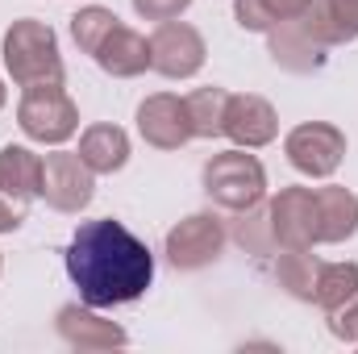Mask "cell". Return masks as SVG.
I'll return each mask as SVG.
<instances>
[{
    "instance_id": "28",
    "label": "cell",
    "mask_w": 358,
    "mask_h": 354,
    "mask_svg": "<svg viewBox=\"0 0 358 354\" xmlns=\"http://www.w3.org/2000/svg\"><path fill=\"white\" fill-rule=\"evenodd\" d=\"M0 108H4V80H0Z\"/></svg>"
},
{
    "instance_id": "20",
    "label": "cell",
    "mask_w": 358,
    "mask_h": 354,
    "mask_svg": "<svg viewBox=\"0 0 358 354\" xmlns=\"http://www.w3.org/2000/svg\"><path fill=\"white\" fill-rule=\"evenodd\" d=\"M313 0H234V17L242 29H255V34H267L279 21H292L308 8Z\"/></svg>"
},
{
    "instance_id": "14",
    "label": "cell",
    "mask_w": 358,
    "mask_h": 354,
    "mask_svg": "<svg viewBox=\"0 0 358 354\" xmlns=\"http://www.w3.org/2000/svg\"><path fill=\"white\" fill-rule=\"evenodd\" d=\"M92 59H96L100 71H108L117 80H134V76H142L150 67V38H142L138 29H129V25L117 21L108 29V38L96 46Z\"/></svg>"
},
{
    "instance_id": "1",
    "label": "cell",
    "mask_w": 358,
    "mask_h": 354,
    "mask_svg": "<svg viewBox=\"0 0 358 354\" xmlns=\"http://www.w3.org/2000/svg\"><path fill=\"white\" fill-rule=\"evenodd\" d=\"M67 275L92 309H117L138 300L155 279V255L121 221H84L67 246Z\"/></svg>"
},
{
    "instance_id": "18",
    "label": "cell",
    "mask_w": 358,
    "mask_h": 354,
    "mask_svg": "<svg viewBox=\"0 0 358 354\" xmlns=\"http://www.w3.org/2000/svg\"><path fill=\"white\" fill-rule=\"evenodd\" d=\"M321 267L325 263L313 255V246L283 250V255L275 259V279H279V288H283L287 296L313 304V296H317V279H321Z\"/></svg>"
},
{
    "instance_id": "16",
    "label": "cell",
    "mask_w": 358,
    "mask_h": 354,
    "mask_svg": "<svg viewBox=\"0 0 358 354\" xmlns=\"http://www.w3.org/2000/svg\"><path fill=\"white\" fill-rule=\"evenodd\" d=\"M358 229V196L350 187H317V242H346Z\"/></svg>"
},
{
    "instance_id": "8",
    "label": "cell",
    "mask_w": 358,
    "mask_h": 354,
    "mask_svg": "<svg viewBox=\"0 0 358 354\" xmlns=\"http://www.w3.org/2000/svg\"><path fill=\"white\" fill-rule=\"evenodd\" d=\"M267 217L279 250L317 246V187H283L267 204Z\"/></svg>"
},
{
    "instance_id": "13",
    "label": "cell",
    "mask_w": 358,
    "mask_h": 354,
    "mask_svg": "<svg viewBox=\"0 0 358 354\" xmlns=\"http://www.w3.org/2000/svg\"><path fill=\"white\" fill-rule=\"evenodd\" d=\"M55 321H59V338H63L67 346H76V351H113V346H125V342H129L125 330L113 325V321H104L100 313H92V304L88 309L63 304Z\"/></svg>"
},
{
    "instance_id": "26",
    "label": "cell",
    "mask_w": 358,
    "mask_h": 354,
    "mask_svg": "<svg viewBox=\"0 0 358 354\" xmlns=\"http://www.w3.org/2000/svg\"><path fill=\"white\" fill-rule=\"evenodd\" d=\"M25 217H29V200H21V196H13L8 187H0V234L21 229Z\"/></svg>"
},
{
    "instance_id": "9",
    "label": "cell",
    "mask_w": 358,
    "mask_h": 354,
    "mask_svg": "<svg viewBox=\"0 0 358 354\" xmlns=\"http://www.w3.org/2000/svg\"><path fill=\"white\" fill-rule=\"evenodd\" d=\"M221 246H225V225L213 213H192L167 234V259L179 271H200V267L217 263Z\"/></svg>"
},
{
    "instance_id": "22",
    "label": "cell",
    "mask_w": 358,
    "mask_h": 354,
    "mask_svg": "<svg viewBox=\"0 0 358 354\" xmlns=\"http://www.w3.org/2000/svg\"><path fill=\"white\" fill-rule=\"evenodd\" d=\"M234 242H238L246 255H271V250H279V246H275V234H271V217H267L263 204L242 208V213L234 217Z\"/></svg>"
},
{
    "instance_id": "4",
    "label": "cell",
    "mask_w": 358,
    "mask_h": 354,
    "mask_svg": "<svg viewBox=\"0 0 358 354\" xmlns=\"http://www.w3.org/2000/svg\"><path fill=\"white\" fill-rule=\"evenodd\" d=\"M17 125L34 142L63 146L80 129V108L63 92V84H34V88H25L21 104H17Z\"/></svg>"
},
{
    "instance_id": "5",
    "label": "cell",
    "mask_w": 358,
    "mask_h": 354,
    "mask_svg": "<svg viewBox=\"0 0 358 354\" xmlns=\"http://www.w3.org/2000/svg\"><path fill=\"white\" fill-rule=\"evenodd\" d=\"M283 150H287V163L296 171L325 179L334 176L342 167V159H346V134L338 125H329V121H304V125H296L287 134Z\"/></svg>"
},
{
    "instance_id": "6",
    "label": "cell",
    "mask_w": 358,
    "mask_h": 354,
    "mask_svg": "<svg viewBox=\"0 0 358 354\" xmlns=\"http://www.w3.org/2000/svg\"><path fill=\"white\" fill-rule=\"evenodd\" d=\"M92 192H96V171L80 155L71 150H55L42 159V183H38V196L59 208V213H80L92 204Z\"/></svg>"
},
{
    "instance_id": "12",
    "label": "cell",
    "mask_w": 358,
    "mask_h": 354,
    "mask_svg": "<svg viewBox=\"0 0 358 354\" xmlns=\"http://www.w3.org/2000/svg\"><path fill=\"white\" fill-rule=\"evenodd\" d=\"M267 50L283 71H292V76H313V71L325 67V50H329V46L317 42V38L304 29L300 17H292V21H279L275 29H267Z\"/></svg>"
},
{
    "instance_id": "25",
    "label": "cell",
    "mask_w": 358,
    "mask_h": 354,
    "mask_svg": "<svg viewBox=\"0 0 358 354\" xmlns=\"http://www.w3.org/2000/svg\"><path fill=\"white\" fill-rule=\"evenodd\" d=\"M329 334L358 346V288L338 304V309H329Z\"/></svg>"
},
{
    "instance_id": "11",
    "label": "cell",
    "mask_w": 358,
    "mask_h": 354,
    "mask_svg": "<svg viewBox=\"0 0 358 354\" xmlns=\"http://www.w3.org/2000/svg\"><path fill=\"white\" fill-rule=\"evenodd\" d=\"M221 134L234 138V142L246 146V150H259V146L275 142V134H279V117H275V108H271L263 96L242 92V96H229V100H225Z\"/></svg>"
},
{
    "instance_id": "27",
    "label": "cell",
    "mask_w": 358,
    "mask_h": 354,
    "mask_svg": "<svg viewBox=\"0 0 358 354\" xmlns=\"http://www.w3.org/2000/svg\"><path fill=\"white\" fill-rule=\"evenodd\" d=\"M187 4L192 0H134L138 17H146V21H176Z\"/></svg>"
},
{
    "instance_id": "23",
    "label": "cell",
    "mask_w": 358,
    "mask_h": 354,
    "mask_svg": "<svg viewBox=\"0 0 358 354\" xmlns=\"http://www.w3.org/2000/svg\"><path fill=\"white\" fill-rule=\"evenodd\" d=\"M117 25V13L113 8H100V4H88L71 17V38L84 55H96V46L108 38V29Z\"/></svg>"
},
{
    "instance_id": "19",
    "label": "cell",
    "mask_w": 358,
    "mask_h": 354,
    "mask_svg": "<svg viewBox=\"0 0 358 354\" xmlns=\"http://www.w3.org/2000/svg\"><path fill=\"white\" fill-rule=\"evenodd\" d=\"M42 183V155L25 146H4L0 150V187H8L21 200H34Z\"/></svg>"
},
{
    "instance_id": "21",
    "label": "cell",
    "mask_w": 358,
    "mask_h": 354,
    "mask_svg": "<svg viewBox=\"0 0 358 354\" xmlns=\"http://www.w3.org/2000/svg\"><path fill=\"white\" fill-rule=\"evenodd\" d=\"M187 100V113H192V134L196 138H221V121H225V88H196Z\"/></svg>"
},
{
    "instance_id": "24",
    "label": "cell",
    "mask_w": 358,
    "mask_h": 354,
    "mask_svg": "<svg viewBox=\"0 0 358 354\" xmlns=\"http://www.w3.org/2000/svg\"><path fill=\"white\" fill-rule=\"evenodd\" d=\"M355 288H358V267L355 263H325L321 267V279H317L313 304H321V309L329 313V309H338Z\"/></svg>"
},
{
    "instance_id": "7",
    "label": "cell",
    "mask_w": 358,
    "mask_h": 354,
    "mask_svg": "<svg viewBox=\"0 0 358 354\" xmlns=\"http://www.w3.org/2000/svg\"><path fill=\"white\" fill-rule=\"evenodd\" d=\"M204 38L196 25L187 21H163L155 34H150V67L167 80H187L204 67Z\"/></svg>"
},
{
    "instance_id": "2",
    "label": "cell",
    "mask_w": 358,
    "mask_h": 354,
    "mask_svg": "<svg viewBox=\"0 0 358 354\" xmlns=\"http://www.w3.org/2000/svg\"><path fill=\"white\" fill-rule=\"evenodd\" d=\"M4 67H8L13 84H21V88L63 84V59H59L55 29L46 21H34V17L13 21L4 34Z\"/></svg>"
},
{
    "instance_id": "17",
    "label": "cell",
    "mask_w": 358,
    "mask_h": 354,
    "mask_svg": "<svg viewBox=\"0 0 358 354\" xmlns=\"http://www.w3.org/2000/svg\"><path fill=\"white\" fill-rule=\"evenodd\" d=\"M76 155L88 163L96 176H113V171H121L129 163V138H125L121 125L100 121V125H88L80 134V150Z\"/></svg>"
},
{
    "instance_id": "15",
    "label": "cell",
    "mask_w": 358,
    "mask_h": 354,
    "mask_svg": "<svg viewBox=\"0 0 358 354\" xmlns=\"http://www.w3.org/2000/svg\"><path fill=\"white\" fill-rule=\"evenodd\" d=\"M304 29L325 42V46H342L358 38V0H313L300 13Z\"/></svg>"
},
{
    "instance_id": "3",
    "label": "cell",
    "mask_w": 358,
    "mask_h": 354,
    "mask_svg": "<svg viewBox=\"0 0 358 354\" xmlns=\"http://www.w3.org/2000/svg\"><path fill=\"white\" fill-rule=\"evenodd\" d=\"M204 192L213 204L229 208V213H242V208H255L263 204L267 196V171L255 155L242 150H225V155H213L204 163Z\"/></svg>"
},
{
    "instance_id": "10",
    "label": "cell",
    "mask_w": 358,
    "mask_h": 354,
    "mask_svg": "<svg viewBox=\"0 0 358 354\" xmlns=\"http://www.w3.org/2000/svg\"><path fill=\"white\" fill-rule=\"evenodd\" d=\"M138 129L150 146L159 150H179L183 142H192V113H187V100H179L171 92H159V96H146L138 104Z\"/></svg>"
}]
</instances>
